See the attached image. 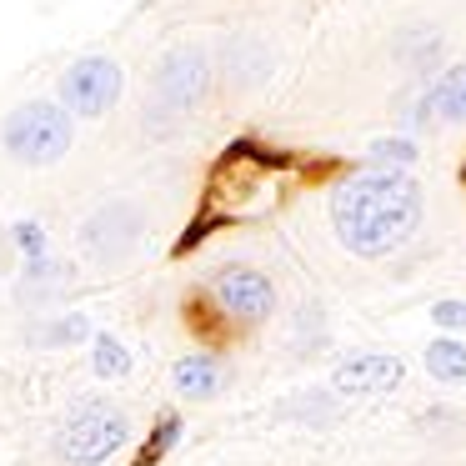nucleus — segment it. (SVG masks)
Masks as SVG:
<instances>
[{"instance_id": "obj_1", "label": "nucleus", "mask_w": 466, "mask_h": 466, "mask_svg": "<svg viewBox=\"0 0 466 466\" xmlns=\"http://www.w3.org/2000/svg\"><path fill=\"white\" fill-rule=\"evenodd\" d=\"M331 226L351 256L381 261L401 251L421 226V186L411 171H356L331 191Z\"/></svg>"}, {"instance_id": "obj_2", "label": "nucleus", "mask_w": 466, "mask_h": 466, "mask_svg": "<svg viewBox=\"0 0 466 466\" xmlns=\"http://www.w3.org/2000/svg\"><path fill=\"white\" fill-rule=\"evenodd\" d=\"M0 146L21 166H56L76 146V116L61 101H21L0 121Z\"/></svg>"}, {"instance_id": "obj_3", "label": "nucleus", "mask_w": 466, "mask_h": 466, "mask_svg": "<svg viewBox=\"0 0 466 466\" xmlns=\"http://www.w3.org/2000/svg\"><path fill=\"white\" fill-rule=\"evenodd\" d=\"M126 411L106 396H86L66 411V421L56 426V456L66 466H101L111 461L116 451L126 446Z\"/></svg>"}, {"instance_id": "obj_4", "label": "nucleus", "mask_w": 466, "mask_h": 466, "mask_svg": "<svg viewBox=\"0 0 466 466\" xmlns=\"http://www.w3.org/2000/svg\"><path fill=\"white\" fill-rule=\"evenodd\" d=\"M211 91V56L201 46H176L161 56L151 76V106H161L166 116H191Z\"/></svg>"}, {"instance_id": "obj_5", "label": "nucleus", "mask_w": 466, "mask_h": 466, "mask_svg": "<svg viewBox=\"0 0 466 466\" xmlns=\"http://www.w3.org/2000/svg\"><path fill=\"white\" fill-rule=\"evenodd\" d=\"M121 91H126V71L111 56H81V61H71L61 71V106L71 116H81V121L106 116L121 101Z\"/></svg>"}, {"instance_id": "obj_6", "label": "nucleus", "mask_w": 466, "mask_h": 466, "mask_svg": "<svg viewBox=\"0 0 466 466\" xmlns=\"http://www.w3.org/2000/svg\"><path fill=\"white\" fill-rule=\"evenodd\" d=\"M211 301L231 316L236 326H261L266 316H276V286L256 266H221L211 276Z\"/></svg>"}, {"instance_id": "obj_7", "label": "nucleus", "mask_w": 466, "mask_h": 466, "mask_svg": "<svg viewBox=\"0 0 466 466\" xmlns=\"http://www.w3.org/2000/svg\"><path fill=\"white\" fill-rule=\"evenodd\" d=\"M141 206H131V201H106L101 211H91L86 216V226H81V246H86V256L91 261H101V266H111V261H121V256H131V246L141 241Z\"/></svg>"}, {"instance_id": "obj_8", "label": "nucleus", "mask_w": 466, "mask_h": 466, "mask_svg": "<svg viewBox=\"0 0 466 466\" xmlns=\"http://www.w3.org/2000/svg\"><path fill=\"white\" fill-rule=\"evenodd\" d=\"M331 381L336 391H391V386H401V361L386 351H361L336 366Z\"/></svg>"}, {"instance_id": "obj_9", "label": "nucleus", "mask_w": 466, "mask_h": 466, "mask_svg": "<svg viewBox=\"0 0 466 466\" xmlns=\"http://www.w3.org/2000/svg\"><path fill=\"white\" fill-rule=\"evenodd\" d=\"M171 386L186 396V401H211V396H221L226 386V361L211 351H191L181 356V361L171 366Z\"/></svg>"}, {"instance_id": "obj_10", "label": "nucleus", "mask_w": 466, "mask_h": 466, "mask_svg": "<svg viewBox=\"0 0 466 466\" xmlns=\"http://www.w3.org/2000/svg\"><path fill=\"white\" fill-rule=\"evenodd\" d=\"M426 116L446 126H466V61L446 66L426 91Z\"/></svg>"}, {"instance_id": "obj_11", "label": "nucleus", "mask_w": 466, "mask_h": 466, "mask_svg": "<svg viewBox=\"0 0 466 466\" xmlns=\"http://www.w3.org/2000/svg\"><path fill=\"white\" fill-rule=\"evenodd\" d=\"M426 371L441 386H461L466 381V346L456 336H441V341L426 346Z\"/></svg>"}, {"instance_id": "obj_12", "label": "nucleus", "mask_w": 466, "mask_h": 466, "mask_svg": "<svg viewBox=\"0 0 466 466\" xmlns=\"http://www.w3.org/2000/svg\"><path fill=\"white\" fill-rule=\"evenodd\" d=\"M411 161H416V141H406V136L371 141V166H381V171H411Z\"/></svg>"}, {"instance_id": "obj_13", "label": "nucleus", "mask_w": 466, "mask_h": 466, "mask_svg": "<svg viewBox=\"0 0 466 466\" xmlns=\"http://www.w3.org/2000/svg\"><path fill=\"white\" fill-rule=\"evenodd\" d=\"M91 361H96V376H126L131 371V351H126L116 336H96V346H91Z\"/></svg>"}, {"instance_id": "obj_14", "label": "nucleus", "mask_w": 466, "mask_h": 466, "mask_svg": "<svg viewBox=\"0 0 466 466\" xmlns=\"http://www.w3.org/2000/svg\"><path fill=\"white\" fill-rule=\"evenodd\" d=\"M81 336H91V321H86L81 311H66L61 321L41 326V331H35V341H41V346H76Z\"/></svg>"}, {"instance_id": "obj_15", "label": "nucleus", "mask_w": 466, "mask_h": 466, "mask_svg": "<svg viewBox=\"0 0 466 466\" xmlns=\"http://www.w3.org/2000/svg\"><path fill=\"white\" fill-rule=\"evenodd\" d=\"M15 246L25 251V261H41V256H46V231L35 221H21V226H15Z\"/></svg>"}, {"instance_id": "obj_16", "label": "nucleus", "mask_w": 466, "mask_h": 466, "mask_svg": "<svg viewBox=\"0 0 466 466\" xmlns=\"http://www.w3.org/2000/svg\"><path fill=\"white\" fill-rule=\"evenodd\" d=\"M176 436H181V416H166L161 431H151V441H146V456H161L176 446Z\"/></svg>"}, {"instance_id": "obj_17", "label": "nucleus", "mask_w": 466, "mask_h": 466, "mask_svg": "<svg viewBox=\"0 0 466 466\" xmlns=\"http://www.w3.org/2000/svg\"><path fill=\"white\" fill-rule=\"evenodd\" d=\"M436 321L441 326H466V306L461 301H441L436 306Z\"/></svg>"}]
</instances>
